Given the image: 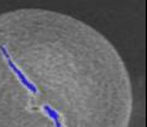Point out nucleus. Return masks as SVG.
<instances>
[{
    "label": "nucleus",
    "instance_id": "nucleus-1",
    "mask_svg": "<svg viewBox=\"0 0 147 127\" xmlns=\"http://www.w3.org/2000/svg\"><path fill=\"white\" fill-rule=\"evenodd\" d=\"M129 71L87 22L24 7L0 14V127H129Z\"/></svg>",
    "mask_w": 147,
    "mask_h": 127
}]
</instances>
